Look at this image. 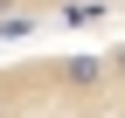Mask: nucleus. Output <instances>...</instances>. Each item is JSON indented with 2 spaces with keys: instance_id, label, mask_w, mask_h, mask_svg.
I'll list each match as a JSON object with an SVG mask.
<instances>
[{
  "instance_id": "obj_1",
  "label": "nucleus",
  "mask_w": 125,
  "mask_h": 118,
  "mask_svg": "<svg viewBox=\"0 0 125 118\" xmlns=\"http://www.w3.org/2000/svg\"><path fill=\"white\" fill-rule=\"evenodd\" d=\"M111 83H125V49H111Z\"/></svg>"
}]
</instances>
